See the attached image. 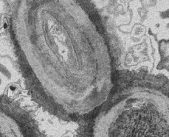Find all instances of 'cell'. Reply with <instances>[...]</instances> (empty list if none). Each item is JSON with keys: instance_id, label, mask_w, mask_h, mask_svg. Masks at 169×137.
<instances>
[{"instance_id": "1", "label": "cell", "mask_w": 169, "mask_h": 137, "mask_svg": "<svg viewBox=\"0 0 169 137\" xmlns=\"http://www.w3.org/2000/svg\"><path fill=\"white\" fill-rule=\"evenodd\" d=\"M32 10L36 77L49 108L75 119L104 103L112 87L111 60L88 9L77 1H43Z\"/></svg>"}]
</instances>
